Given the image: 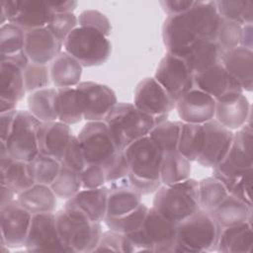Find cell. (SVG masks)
Segmentation results:
<instances>
[{"label":"cell","mask_w":253,"mask_h":253,"mask_svg":"<svg viewBox=\"0 0 253 253\" xmlns=\"http://www.w3.org/2000/svg\"><path fill=\"white\" fill-rule=\"evenodd\" d=\"M108 186L97 189H81L66 200L64 211L72 217L102 222L107 215Z\"/></svg>","instance_id":"cell-15"},{"label":"cell","mask_w":253,"mask_h":253,"mask_svg":"<svg viewBox=\"0 0 253 253\" xmlns=\"http://www.w3.org/2000/svg\"><path fill=\"white\" fill-rule=\"evenodd\" d=\"M141 197L127 178L109 183L106 216L117 217L134 211L142 203Z\"/></svg>","instance_id":"cell-26"},{"label":"cell","mask_w":253,"mask_h":253,"mask_svg":"<svg viewBox=\"0 0 253 253\" xmlns=\"http://www.w3.org/2000/svg\"><path fill=\"white\" fill-rule=\"evenodd\" d=\"M78 26L97 30L108 38L112 31L111 22L108 17L102 12L94 9L84 10L79 14Z\"/></svg>","instance_id":"cell-50"},{"label":"cell","mask_w":253,"mask_h":253,"mask_svg":"<svg viewBox=\"0 0 253 253\" xmlns=\"http://www.w3.org/2000/svg\"><path fill=\"white\" fill-rule=\"evenodd\" d=\"M130 173L148 179L160 180V167L164 153L149 137L143 136L124 150Z\"/></svg>","instance_id":"cell-11"},{"label":"cell","mask_w":253,"mask_h":253,"mask_svg":"<svg viewBox=\"0 0 253 253\" xmlns=\"http://www.w3.org/2000/svg\"><path fill=\"white\" fill-rule=\"evenodd\" d=\"M222 53L215 40L201 39L183 59L195 74L220 63Z\"/></svg>","instance_id":"cell-32"},{"label":"cell","mask_w":253,"mask_h":253,"mask_svg":"<svg viewBox=\"0 0 253 253\" xmlns=\"http://www.w3.org/2000/svg\"><path fill=\"white\" fill-rule=\"evenodd\" d=\"M162 40L168 53L183 58L201 38L185 12L166 18L162 26Z\"/></svg>","instance_id":"cell-13"},{"label":"cell","mask_w":253,"mask_h":253,"mask_svg":"<svg viewBox=\"0 0 253 253\" xmlns=\"http://www.w3.org/2000/svg\"><path fill=\"white\" fill-rule=\"evenodd\" d=\"M82 189H97L106 185V176L101 164L89 163L80 172Z\"/></svg>","instance_id":"cell-53"},{"label":"cell","mask_w":253,"mask_h":253,"mask_svg":"<svg viewBox=\"0 0 253 253\" xmlns=\"http://www.w3.org/2000/svg\"><path fill=\"white\" fill-rule=\"evenodd\" d=\"M63 48L83 67H92L102 65L109 59L112 43L101 32L78 26L64 42Z\"/></svg>","instance_id":"cell-5"},{"label":"cell","mask_w":253,"mask_h":253,"mask_svg":"<svg viewBox=\"0 0 253 253\" xmlns=\"http://www.w3.org/2000/svg\"><path fill=\"white\" fill-rule=\"evenodd\" d=\"M1 185L9 187L16 195L32 187L36 182L29 171L28 162L15 160L1 141L0 151Z\"/></svg>","instance_id":"cell-24"},{"label":"cell","mask_w":253,"mask_h":253,"mask_svg":"<svg viewBox=\"0 0 253 253\" xmlns=\"http://www.w3.org/2000/svg\"><path fill=\"white\" fill-rule=\"evenodd\" d=\"M127 181L131 187L134 188L141 196L155 193L162 185L160 180L142 178L132 173H129L127 176Z\"/></svg>","instance_id":"cell-55"},{"label":"cell","mask_w":253,"mask_h":253,"mask_svg":"<svg viewBox=\"0 0 253 253\" xmlns=\"http://www.w3.org/2000/svg\"><path fill=\"white\" fill-rule=\"evenodd\" d=\"M57 88L47 87L28 96V111L41 123L58 121L56 111Z\"/></svg>","instance_id":"cell-35"},{"label":"cell","mask_w":253,"mask_h":253,"mask_svg":"<svg viewBox=\"0 0 253 253\" xmlns=\"http://www.w3.org/2000/svg\"><path fill=\"white\" fill-rule=\"evenodd\" d=\"M251 106L248 98L242 93H228L215 100L214 120L221 126L237 130L250 122Z\"/></svg>","instance_id":"cell-19"},{"label":"cell","mask_w":253,"mask_h":253,"mask_svg":"<svg viewBox=\"0 0 253 253\" xmlns=\"http://www.w3.org/2000/svg\"><path fill=\"white\" fill-rule=\"evenodd\" d=\"M15 196H17L9 187L5 185H1V201H0V208L5 207L6 205L10 204L12 201L15 200Z\"/></svg>","instance_id":"cell-60"},{"label":"cell","mask_w":253,"mask_h":253,"mask_svg":"<svg viewBox=\"0 0 253 253\" xmlns=\"http://www.w3.org/2000/svg\"><path fill=\"white\" fill-rule=\"evenodd\" d=\"M191 161L178 150L164 153L160 167L162 185H173L191 178Z\"/></svg>","instance_id":"cell-36"},{"label":"cell","mask_w":253,"mask_h":253,"mask_svg":"<svg viewBox=\"0 0 253 253\" xmlns=\"http://www.w3.org/2000/svg\"><path fill=\"white\" fill-rule=\"evenodd\" d=\"M140 228L154 247V252H176L177 223L169 220L155 209L148 208Z\"/></svg>","instance_id":"cell-20"},{"label":"cell","mask_w":253,"mask_h":253,"mask_svg":"<svg viewBox=\"0 0 253 253\" xmlns=\"http://www.w3.org/2000/svg\"><path fill=\"white\" fill-rule=\"evenodd\" d=\"M62 47L46 27L25 32L24 50L30 62L47 65L62 51Z\"/></svg>","instance_id":"cell-21"},{"label":"cell","mask_w":253,"mask_h":253,"mask_svg":"<svg viewBox=\"0 0 253 253\" xmlns=\"http://www.w3.org/2000/svg\"><path fill=\"white\" fill-rule=\"evenodd\" d=\"M25 31L7 23L0 28V59L24 51Z\"/></svg>","instance_id":"cell-43"},{"label":"cell","mask_w":253,"mask_h":253,"mask_svg":"<svg viewBox=\"0 0 253 253\" xmlns=\"http://www.w3.org/2000/svg\"><path fill=\"white\" fill-rule=\"evenodd\" d=\"M33 214L25 210L15 199L0 208V229L2 251L25 246Z\"/></svg>","instance_id":"cell-9"},{"label":"cell","mask_w":253,"mask_h":253,"mask_svg":"<svg viewBox=\"0 0 253 253\" xmlns=\"http://www.w3.org/2000/svg\"><path fill=\"white\" fill-rule=\"evenodd\" d=\"M182 122L166 120L156 125L149 132V137L156 143L163 153L177 150Z\"/></svg>","instance_id":"cell-41"},{"label":"cell","mask_w":253,"mask_h":253,"mask_svg":"<svg viewBox=\"0 0 253 253\" xmlns=\"http://www.w3.org/2000/svg\"><path fill=\"white\" fill-rule=\"evenodd\" d=\"M109 251L126 253V235L112 229L103 231L100 241L94 252Z\"/></svg>","instance_id":"cell-52"},{"label":"cell","mask_w":253,"mask_h":253,"mask_svg":"<svg viewBox=\"0 0 253 253\" xmlns=\"http://www.w3.org/2000/svg\"><path fill=\"white\" fill-rule=\"evenodd\" d=\"M154 78L175 101L195 87L194 73L185 60L168 52L160 60Z\"/></svg>","instance_id":"cell-10"},{"label":"cell","mask_w":253,"mask_h":253,"mask_svg":"<svg viewBox=\"0 0 253 253\" xmlns=\"http://www.w3.org/2000/svg\"><path fill=\"white\" fill-rule=\"evenodd\" d=\"M58 234L70 252H94L103 233L101 222L72 217L64 210L55 212Z\"/></svg>","instance_id":"cell-6"},{"label":"cell","mask_w":253,"mask_h":253,"mask_svg":"<svg viewBox=\"0 0 253 253\" xmlns=\"http://www.w3.org/2000/svg\"><path fill=\"white\" fill-rule=\"evenodd\" d=\"M48 5L53 12V14H64V13H73L75 8L78 5L77 1L66 0V1H47Z\"/></svg>","instance_id":"cell-58"},{"label":"cell","mask_w":253,"mask_h":253,"mask_svg":"<svg viewBox=\"0 0 253 253\" xmlns=\"http://www.w3.org/2000/svg\"><path fill=\"white\" fill-rule=\"evenodd\" d=\"M241 38L242 26L220 17L215 41L222 51L224 52L239 46L241 44Z\"/></svg>","instance_id":"cell-47"},{"label":"cell","mask_w":253,"mask_h":253,"mask_svg":"<svg viewBox=\"0 0 253 253\" xmlns=\"http://www.w3.org/2000/svg\"><path fill=\"white\" fill-rule=\"evenodd\" d=\"M220 63L240 84L243 91L253 88V51L241 45L222 53Z\"/></svg>","instance_id":"cell-25"},{"label":"cell","mask_w":253,"mask_h":253,"mask_svg":"<svg viewBox=\"0 0 253 253\" xmlns=\"http://www.w3.org/2000/svg\"><path fill=\"white\" fill-rule=\"evenodd\" d=\"M220 226L212 215L202 209L177 224L176 252L200 253L215 251Z\"/></svg>","instance_id":"cell-2"},{"label":"cell","mask_w":253,"mask_h":253,"mask_svg":"<svg viewBox=\"0 0 253 253\" xmlns=\"http://www.w3.org/2000/svg\"><path fill=\"white\" fill-rule=\"evenodd\" d=\"M205 144L197 162L203 167L214 168L227 154L234 132L212 119L203 125Z\"/></svg>","instance_id":"cell-17"},{"label":"cell","mask_w":253,"mask_h":253,"mask_svg":"<svg viewBox=\"0 0 253 253\" xmlns=\"http://www.w3.org/2000/svg\"><path fill=\"white\" fill-rule=\"evenodd\" d=\"M119 150H125L135 140L149 134L155 119L130 103H118L104 119Z\"/></svg>","instance_id":"cell-1"},{"label":"cell","mask_w":253,"mask_h":253,"mask_svg":"<svg viewBox=\"0 0 253 253\" xmlns=\"http://www.w3.org/2000/svg\"><path fill=\"white\" fill-rule=\"evenodd\" d=\"M107 183H113L125 178L130 173L128 161L124 150H118L109 160L102 164Z\"/></svg>","instance_id":"cell-49"},{"label":"cell","mask_w":253,"mask_h":253,"mask_svg":"<svg viewBox=\"0 0 253 253\" xmlns=\"http://www.w3.org/2000/svg\"><path fill=\"white\" fill-rule=\"evenodd\" d=\"M175 109L182 123L204 125L214 119L215 99L194 87L176 101Z\"/></svg>","instance_id":"cell-18"},{"label":"cell","mask_w":253,"mask_h":253,"mask_svg":"<svg viewBox=\"0 0 253 253\" xmlns=\"http://www.w3.org/2000/svg\"><path fill=\"white\" fill-rule=\"evenodd\" d=\"M253 130L251 123H247L233 134L231 146L212 171V176L219 180L228 194L238 178L253 172Z\"/></svg>","instance_id":"cell-3"},{"label":"cell","mask_w":253,"mask_h":253,"mask_svg":"<svg viewBox=\"0 0 253 253\" xmlns=\"http://www.w3.org/2000/svg\"><path fill=\"white\" fill-rule=\"evenodd\" d=\"M57 197L49 185L35 183L32 187L16 196L18 203L32 214L53 212Z\"/></svg>","instance_id":"cell-31"},{"label":"cell","mask_w":253,"mask_h":253,"mask_svg":"<svg viewBox=\"0 0 253 253\" xmlns=\"http://www.w3.org/2000/svg\"><path fill=\"white\" fill-rule=\"evenodd\" d=\"M49 71L55 88H71L80 83L83 66L72 55L62 50L50 63Z\"/></svg>","instance_id":"cell-30"},{"label":"cell","mask_w":253,"mask_h":253,"mask_svg":"<svg viewBox=\"0 0 253 253\" xmlns=\"http://www.w3.org/2000/svg\"><path fill=\"white\" fill-rule=\"evenodd\" d=\"M76 89L80 95L83 119L87 122L104 121L118 104L116 93L109 86L92 81L80 82Z\"/></svg>","instance_id":"cell-14"},{"label":"cell","mask_w":253,"mask_h":253,"mask_svg":"<svg viewBox=\"0 0 253 253\" xmlns=\"http://www.w3.org/2000/svg\"><path fill=\"white\" fill-rule=\"evenodd\" d=\"M72 136L70 126L60 121L41 123L38 129L39 151L61 162Z\"/></svg>","instance_id":"cell-23"},{"label":"cell","mask_w":253,"mask_h":253,"mask_svg":"<svg viewBox=\"0 0 253 253\" xmlns=\"http://www.w3.org/2000/svg\"><path fill=\"white\" fill-rule=\"evenodd\" d=\"M210 213L220 228L237 225L252 218V207L228 194Z\"/></svg>","instance_id":"cell-33"},{"label":"cell","mask_w":253,"mask_h":253,"mask_svg":"<svg viewBox=\"0 0 253 253\" xmlns=\"http://www.w3.org/2000/svg\"><path fill=\"white\" fill-rule=\"evenodd\" d=\"M77 137L87 164L102 165L119 150L104 121L87 122Z\"/></svg>","instance_id":"cell-8"},{"label":"cell","mask_w":253,"mask_h":253,"mask_svg":"<svg viewBox=\"0 0 253 253\" xmlns=\"http://www.w3.org/2000/svg\"><path fill=\"white\" fill-rule=\"evenodd\" d=\"M50 188L57 198L69 200L82 189L80 173L61 165L57 177L50 184Z\"/></svg>","instance_id":"cell-45"},{"label":"cell","mask_w":253,"mask_h":253,"mask_svg":"<svg viewBox=\"0 0 253 253\" xmlns=\"http://www.w3.org/2000/svg\"><path fill=\"white\" fill-rule=\"evenodd\" d=\"M53 12L47 1L42 0H18V11L10 22L23 31L46 27Z\"/></svg>","instance_id":"cell-27"},{"label":"cell","mask_w":253,"mask_h":253,"mask_svg":"<svg viewBox=\"0 0 253 253\" xmlns=\"http://www.w3.org/2000/svg\"><path fill=\"white\" fill-rule=\"evenodd\" d=\"M16 107H17V104L0 99V113L16 110Z\"/></svg>","instance_id":"cell-61"},{"label":"cell","mask_w":253,"mask_h":253,"mask_svg":"<svg viewBox=\"0 0 253 253\" xmlns=\"http://www.w3.org/2000/svg\"><path fill=\"white\" fill-rule=\"evenodd\" d=\"M24 247L35 252H70L58 234L53 212L33 214Z\"/></svg>","instance_id":"cell-12"},{"label":"cell","mask_w":253,"mask_h":253,"mask_svg":"<svg viewBox=\"0 0 253 253\" xmlns=\"http://www.w3.org/2000/svg\"><path fill=\"white\" fill-rule=\"evenodd\" d=\"M51 82L49 67L45 64L30 62L24 69V83L27 93L49 87Z\"/></svg>","instance_id":"cell-46"},{"label":"cell","mask_w":253,"mask_h":253,"mask_svg":"<svg viewBox=\"0 0 253 253\" xmlns=\"http://www.w3.org/2000/svg\"><path fill=\"white\" fill-rule=\"evenodd\" d=\"M195 88L215 100L228 93L244 92L240 84L226 71L221 63L194 74Z\"/></svg>","instance_id":"cell-22"},{"label":"cell","mask_w":253,"mask_h":253,"mask_svg":"<svg viewBox=\"0 0 253 253\" xmlns=\"http://www.w3.org/2000/svg\"><path fill=\"white\" fill-rule=\"evenodd\" d=\"M154 194L152 208L177 224L200 209L198 181L192 178L173 185H161Z\"/></svg>","instance_id":"cell-4"},{"label":"cell","mask_w":253,"mask_h":253,"mask_svg":"<svg viewBox=\"0 0 253 253\" xmlns=\"http://www.w3.org/2000/svg\"><path fill=\"white\" fill-rule=\"evenodd\" d=\"M215 6L219 16L223 19L235 22L240 26L253 22L252 0H217Z\"/></svg>","instance_id":"cell-40"},{"label":"cell","mask_w":253,"mask_h":253,"mask_svg":"<svg viewBox=\"0 0 253 253\" xmlns=\"http://www.w3.org/2000/svg\"><path fill=\"white\" fill-rule=\"evenodd\" d=\"M56 111L58 121L71 126L83 119V108L76 87L57 88Z\"/></svg>","instance_id":"cell-37"},{"label":"cell","mask_w":253,"mask_h":253,"mask_svg":"<svg viewBox=\"0 0 253 253\" xmlns=\"http://www.w3.org/2000/svg\"><path fill=\"white\" fill-rule=\"evenodd\" d=\"M61 164L65 167L80 173L87 165L82 147L76 135H73L63 153Z\"/></svg>","instance_id":"cell-51"},{"label":"cell","mask_w":253,"mask_h":253,"mask_svg":"<svg viewBox=\"0 0 253 253\" xmlns=\"http://www.w3.org/2000/svg\"><path fill=\"white\" fill-rule=\"evenodd\" d=\"M26 93L24 70L9 61H0V99L18 104Z\"/></svg>","instance_id":"cell-34"},{"label":"cell","mask_w":253,"mask_h":253,"mask_svg":"<svg viewBox=\"0 0 253 253\" xmlns=\"http://www.w3.org/2000/svg\"><path fill=\"white\" fill-rule=\"evenodd\" d=\"M18 110H12V111H8V112H4V113H0V138L1 141H5L14 125L16 116H17Z\"/></svg>","instance_id":"cell-57"},{"label":"cell","mask_w":253,"mask_h":253,"mask_svg":"<svg viewBox=\"0 0 253 253\" xmlns=\"http://www.w3.org/2000/svg\"><path fill=\"white\" fill-rule=\"evenodd\" d=\"M41 122L28 110H18L12 130L3 141L9 154L15 159L32 161L39 151L38 129Z\"/></svg>","instance_id":"cell-7"},{"label":"cell","mask_w":253,"mask_h":253,"mask_svg":"<svg viewBox=\"0 0 253 253\" xmlns=\"http://www.w3.org/2000/svg\"><path fill=\"white\" fill-rule=\"evenodd\" d=\"M187 14L201 39L215 40L220 21L215 1H196Z\"/></svg>","instance_id":"cell-29"},{"label":"cell","mask_w":253,"mask_h":253,"mask_svg":"<svg viewBox=\"0 0 253 253\" xmlns=\"http://www.w3.org/2000/svg\"><path fill=\"white\" fill-rule=\"evenodd\" d=\"M228 195L224 185L214 178L207 177L198 182L199 207L206 211H211Z\"/></svg>","instance_id":"cell-39"},{"label":"cell","mask_w":253,"mask_h":253,"mask_svg":"<svg viewBox=\"0 0 253 253\" xmlns=\"http://www.w3.org/2000/svg\"><path fill=\"white\" fill-rule=\"evenodd\" d=\"M195 2L192 0H163L160 1V5L168 16H175L190 10Z\"/></svg>","instance_id":"cell-56"},{"label":"cell","mask_w":253,"mask_h":253,"mask_svg":"<svg viewBox=\"0 0 253 253\" xmlns=\"http://www.w3.org/2000/svg\"><path fill=\"white\" fill-rule=\"evenodd\" d=\"M133 105L141 112L155 118L169 115L175 109L176 101L154 77H147L137 84Z\"/></svg>","instance_id":"cell-16"},{"label":"cell","mask_w":253,"mask_h":253,"mask_svg":"<svg viewBox=\"0 0 253 253\" xmlns=\"http://www.w3.org/2000/svg\"><path fill=\"white\" fill-rule=\"evenodd\" d=\"M147 211L148 207L141 203L134 211L126 214L117 217L106 216L104 219V223L109 229L123 234H127L138 229L142 225Z\"/></svg>","instance_id":"cell-44"},{"label":"cell","mask_w":253,"mask_h":253,"mask_svg":"<svg viewBox=\"0 0 253 253\" xmlns=\"http://www.w3.org/2000/svg\"><path fill=\"white\" fill-rule=\"evenodd\" d=\"M252 180H253V172H249L243 175L242 177L238 178L235 184L232 186V188L229 191L230 195L243 201L250 207H252V200H251Z\"/></svg>","instance_id":"cell-54"},{"label":"cell","mask_w":253,"mask_h":253,"mask_svg":"<svg viewBox=\"0 0 253 253\" xmlns=\"http://www.w3.org/2000/svg\"><path fill=\"white\" fill-rule=\"evenodd\" d=\"M253 246L252 218L220 229L215 251L222 253H249Z\"/></svg>","instance_id":"cell-28"},{"label":"cell","mask_w":253,"mask_h":253,"mask_svg":"<svg viewBox=\"0 0 253 253\" xmlns=\"http://www.w3.org/2000/svg\"><path fill=\"white\" fill-rule=\"evenodd\" d=\"M78 27V16L74 13L53 14L46 28L63 45L71 32Z\"/></svg>","instance_id":"cell-48"},{"label":"cell","mask_w":253,"mask_h":253,"mask_svg":"<svg viewBox=\"0 0 253 253\" xmlns=\"http://www.w3.org/2000/svg\"><path fill=\"white\" fill-rule=\"evenodd\" d=\"M252 24L242 26V38H241V46L246 47L252 50Z\"/></svg>","instance_id":"cell-59"},{"label":"cell","mask_w":253,"mask_h":253,"mask_svg":"<svg viewBox=\"0 0 253 253\" xmlns=\"http://www.w3.org/2000/svg\"><path fill=\"white\" fill-rule=\"evenodd\" d=\"M29 171L36 183L49 185L57 177L61 162L51 156L39 152L37 156L28 162Z\"/></svg>","instance_id":"cell-42"},{"label":"cell","mask_w":253,"mask_h":253,"mask_svg":"<svg viewBox=\"0 0 253 253\" xmlns=\"http://www.w3.org/2000/svg\"><path fill=\"white\" fill-rule=\"evenodd\" d=\"M205 144L203 125L182 123L177 150L191 162L197 161Z\"/></svg>","instance_id":"cell-38"}]
</instances>
